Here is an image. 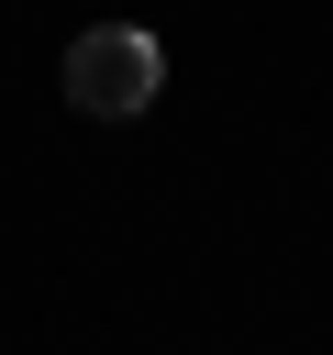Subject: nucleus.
<instances>
[{"label": "nucleus", "instance_id": "1", "mask_svg": "<svg viewBox=\"0 0 333 355\" xmlns=\"http://www.w3.org/2000/svg\"><path fill=\"white\" fill-rule=\"evenodd\" d=\"M155 78H166V55H155V33H133V22H100V33L67 44V100H78L89 122H133V111L155 100Z\"/></svg>", "mask_w": 333, "mask_h": 355}]
</instances>
